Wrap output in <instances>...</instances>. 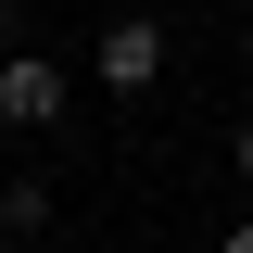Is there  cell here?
Here are the masks:
<instances>
[{
	"label": "cell",
	"mask_w": 253,
	"mask_h": 253,
	"mask_svg": "<svg viewBox=\"0 0 253 253\" xmlns=\"http://www.w3.org/2000/svg\"><path fill=\"white\" fill-rule=\"evenodd\" d=\"M0 190H13V177H0Z\"/></svg>",
	"instance_id": "obj_5"
},
{
	"label": "cell",
	"mask_w": 253,
	"mask_h": 253,
	"mask_svg": "<svg viewBox=\"0 0 253 253\" xmlns=\"http://www.w3.org/2000/svg\"><path fill=\"white\" fill-rule=\"evenodd\" d=\"M51 114H63V63L13 51V63H0V126H51Z\"/></svg>",
	"instance_id": "obj_2"
},
{
	"label": "cell",
	"mask_w": 253,
	"mask_h": 253,
	"mask_svg": "<svg viewBox=\"0 0 253 253\" xmlns=\"http://www.w3.org/2000/svg\"><path fill=\"white\" fill-rule=\"evenodd\" d=\"M89 63H101V89H152V76H165V26H139V13H126V26L89 38Z\"/></svg>",
	"instance_id": "obj_1"
},
{
	"label": "cell",
	"mask_w": 253,
	"mask_h": 253,
	"mask_svg": "<svg viewBox=\"0 0 253 253\" xmlns=\"http://www.w3.org/2000/svg\"><path fill=\"white\" fill-rule=\"evenodd\" d=\"M228 165H241V177H253V114H241V139H228Z\"/></svg>",
	"instance_id": "obj_3"
},
{
	"label": "cell",
	"mask_w": 253,
	"mask_h": 253,
	"mask_svg": "<svg viewBox=\"0 0 253 253\" xmlns=\"http://www.w3.org/2000/svg\"><path fill=\"white\" fill-rule=\"evenodd\" d=\"M228 253H253V228H228Z\"/></svg>",
	"instance_id": "obj_4"
}]
</instances>
